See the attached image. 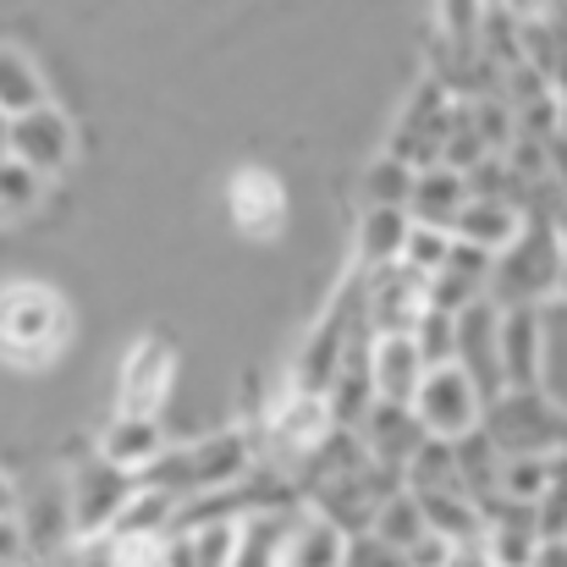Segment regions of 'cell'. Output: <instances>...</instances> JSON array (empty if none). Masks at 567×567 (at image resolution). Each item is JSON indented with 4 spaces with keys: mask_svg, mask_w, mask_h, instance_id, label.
I'll use <instances>...</instances> for the list:
<instances>
[{
    "mask_svg": "<svg viewBox=\"0 0 567 567\" xmlns=\"http://www.w3.org/2000/svg\"><path fill=\"white\" fill-rule=\"evenodd\" d=\"M22 557H28L22 518H0V567H22Z\"/></svg>",
    "mask_w": 567,
    "mask_h": 567,
    "instance_id": "obj_33",
    "label": "cell"
},
{
    "mask_svg": "<svg viewBox=\"0 0 567 567\" xmlns=\"http://www.w3.org/2000/svg\"><path fill=\"white\" fill-rule=\"evenodd\" d=\"M563 209H529L524 237L507 254H496L491 303L502 315L507 309H540L551 292H563Z\"/></svg>",
    "mask_w": 567,
    "mask_h": 567,
    "instance_id": "obj_1",
    "label": "cell"
},
{
    "mask_svg": "<svg viewBox=\"0 0 567 567\" xmlns=\"http://www.w3.org/2000/svg\"><path fill=\"white\" fill-rule=\"evenodd\" d=\"M359 435H364L370 457H375L385 474H396V480H408L413 457L430 446V430L419 424V413L413 408H391V402H375V413L364 419Z\"/></svg>",
    "mask_w": 567,
    "mask_h": 567,
    "instance_id": "obj_14",
    "label": "cell"
},
{
    "mask_svg": "<svg viewBox=\"0 0 567 567\" xmlns=\"http://www.w3.org/2000/svg\"><path fill=\"white\" fill-rule=\"evenodd\" d=\"M524 226H529V209L524 204H502V198H474L468 209H463V220H457V243H468V248H480V254H507L518 237H524Z\"/></svg>",
    "mask_w": 567,
    "mask_h": 567,
    "instance_id": "obj_18",
    "label": "cell"
},
{
    "mask_svg": "<svg viewBox=\"0 0 567 567\" xmlns=\"http://www.w3.org/2000/svg\"><path fill=\"white\" fill-rule=\"evenodd\" d=\"M72 342V309L61 292L39 281L0 287V364L11 370H44Z\"/></svg>",
    "mask_w": 567,
    "mask_h": 567,
    "instance_id": "obj_3",
    "label": "cell"
},
{
    "mask_svg": "<svg viewBox=\"0 0 567 567\" xmlns=\"http://www.w3.org/2000/svg\"><path fill=\"white\" fill-rule=\"evenodd\" d=\"M563 292H567V209H563Z\"/></svg>",
    "mask_w": 567,
    "mask_h": 567,
    "instance_id": "obj_36",
    "label": "cell"
},
{
    "mask_svg": "<svg viewBox=\"0 0 567 567\" xmlns=\"http://www.w3.org/2000/svg\"><path fill=\"white\" fill-rule=\"evenodd\" d=\"M22 513V496H17V485L0 474V518H17Z\"/></svg>",
    "mask_w": 567,
    "mask_h": 567,
    "instance_id": "obj_34",
    "label": "cell"
},
{
    "mask_svg": "<svg viewBox=\"0 0 567 567\" xmlns=\"http://www.w3.org/2000/svg\"><path fill=\"white\" fill-rule=\"evenodd\" d=\"M72 155H78V127H72L66 111L39 105V111H28V116L11 122V161H22V166L39 172L44 183L61 177V172L72 166Z\"/></svg>",
    "mask_w": 567,
    "mask_h": 567,
    "instance_id": "obj_9",
    "label": "cell"
},
{
    "mask_svg": "<svg viewBox=\"0 0 567 567\" xmlns=\"http://www.w3.org/2000/svg\"><path fill=\"white\" fill-rule=\"evenodd\" d=\"M11 161V122H0V166Z\"/></svg>",
    "mask_w": 567,
    "mask_h": 567,
    "instance_id": "obj_35",
    "label": "cell"
},
{
    "mask_svg": "<svg viewBox=\"0 0 567 567\" xmlns=\"http://www.w3.org/2000/svg\"><path fill=\"white\" fill-rule=\"evenodd\" d=\"M413 342H419V353H424V364H430V370L457 364V315L430 309V315H424V326L413 331Z\"/></svg>",
    "mask_w": 567,
    "mask_h": 567,
    "instance_id": "obj_30",
    "label": "cell"
},
{
    "mask_svg": "<svg viewBox=\"0 0 567 567\" xmlns=\"http://www.w3.org/2000/svg\"><path fill=\"white\" fill-rule=\"evenodd\" d=\"M370 370H375V396L391 408H413L419 402V385L430 375L424 353L413 337H375V353H370Z\"/></svg>",
    "mask_w": 567,
    "mask_h": 567,
    "instance_id": "obj_16",
    "label": "cell"
},
{
    "mask_svg": "<svg viewBox=\"0 0 567 567\" xmlns=\"http://www.w3.org/2000/svg\"><path fill=\"white\" fill-rule=\"evenodd\" d=\"M452 111H457V100H452L435 78H424V83H419V94L408 100V111H402V122H396V133H391L385 155H391V161H402L408 172H435V166H441V155H446Z\"/></svg>",
    "mask_w": 567,
    "mask_h": 567,
    "instance_id": "obj_7",
    "label": "cell"
},
{
    "mask_svg": "<svg viewBox=\"0 0 567 567\" xmlns=\"http://www.w3.org/2000/svg\"><path fill=\"white\" fill-rule=\"evenodd\" d=\"M39 198H44V177L39 172H28L22 161H6L0 166V209L6 215H28Z\"/></svg>",
    "mask_w": 567,
    "mask_h": 567,
    "instance_id": "obj_31",
    "label": "cell"
},
{
    "mask_svg": "<svg viewBox=\"0 0 567 567\" xmlns=\"http://www.w3.org/2000/svg\"><path fill=\"white\" fill-rule=\"evenodd\" d=\"M468 204H474L468 177H463V172H452V166H435V172H419V188H413L408 215H413L419 226L457 231V220H463V209H468Z\"/></svg>",
    "mask_w": 567,
    "mask_h": 567,
    "instance_id": "obj_20",
    "label": "cell"
},
{
    "mask_svg": "<svg viewBox=\"0 0 567 567\" xmlns=\"http://www.w3.org/2000/svg\"><path fill=\"white\" fill-rule=\"evenodd\" d=\"M243 524H198L166 540V567H231Z\"/></svg>",
    "mask_w": 567,
    "mask_h": 567,
    "instance_id": "obj_23",
    "label": "cell"
},
{
    "mask_svg": "<svg viewBox=\"0 0 567 567\" xmlns=\"http://www.w3.org/2000/svg\"><path fill=\"white\" fill-rule=\"evenodd\" d=\"M348 563V535L331 529L326 518L303 513L298 535H292V551H287V567H342Z\"/></svg>",
    "mask_w": 567,
    "mask_h": 567,
    "instance_id": "obj_27",
    "label": "cell"
},
{
    "mask_svg": "<svg viewBox=\"0 0 567 567\" xmlns=\"http://www.w3.org/2000/svg\"><path fill=\"white\" fill-rule=\"evenodd\" d=\"M485 408H491V402L480 396V385L463 375L457 364L430 370L424 385H419V402H413V413H419V424L430 430V441H446V446L480 435V430H485Z\"/></svg>",
    "mask_w": 567,
    "mask_h": 567,
    "instance_id": "obj_6",
    "label": "cell"
},
{
    "mask_svg": "<svg viewBox=\"0 0 567 567\" xmlns=\"http://www.w3.org/2000/svg\"><path fill=\"white\" fill-rule=\"evenodd\" d=\"M342 424H337V413H331V396H303V391H292L281 408H270V446L298 468L309 452H320L331 435H337Z\"/></svg>",
    "mask_w": 567,
    "mask_h": 567,
    "instance_id": "obj_13",
    "label": "cell"
},
{
    "mask_svg": "<svg viewBox=\"0 0 567 567\" xmlns=\"http://www.w3.org/2000/svg\"><path fill=\"white\" fill-rule=\"evenodd\" d=\"M413 188H419V172H408V166L391 161V155L370 161L364 177H359L364 209H408V204H413Z\"/></svg>",
    "mask_w": 567,
    "mask_h": 567,
    "instance_id": "obj_25",
    "label": "cell"
},
{
    "mask_svg": "<svg viewBox=\"0 0 567 567\" xmlns=\"http://www.w3.org/2000/svg\"><path fill=\"white\" fill-rule=\"evenodd\" d=\"M491 161V144H485V133H480V116H474V100H457V111H452V133H446V155H441V166H452V172H463V177H474L480 166Z\"/></svg>",
    "mask_w": 567,
    "mask_h": 567,
    "instance_id": "obj_28",
    "label": "cell"
},
{
    "mask_svg": "<svg viewBox=\"0 0 567 567\" xmlns=\"http://www.w3.org/2000/svg\"><path fill=\"white\" fill-rule=\"evenodd\" d=\"M452 254H457V237H452V231H435V226H419V220H413V231H408V254H402V265H408L413 276L435 281V276L452 265Z\"/></svg>",
    "mask_w": 567,
    "mask_h": 567,
    "instance_id": "obj_29",
    "label": "cell"
},
{
    "mask_svg": "<svg viewBox=\"0 0 567 567\" xmlns=\"http://www.w3.org/2000/svg\"><path fill=\"white\" fill-rule=\"evenodd\" d=\"M22 535H28V551H39V557H50V551H61L66 540H78V518H72V491L66 485H55V480H44L39 485V496L33 502H22Z\"/></svg>",
    "mask_w": 567,
    "mask_h": 567,
    "instance_id": "obj_19",
    "label": "cell"
},
{
    "mask_svg": "<svg viewBox=\"0 0 567 567\" xmlns=\"http://www.w3.org/2000/svg\"><path fill=\"white\" fill-rule=\"evenodd\" d=\"M408 231H413V215L408 209H364L359 215V231H353V265L370 270V276L402 265Z\"/></svg>",
    "mask_w": 567,
    "mask_h": 567,
    "instance_id": "obj_21",
    "label": "cell"
},
{
    "mask_svg": "<svg viewBox=\"0 0 567 567\" xmlns=\"http://www.w3.org/2000/svg\"><path fill=\"white\" fill-rule=\"evenodd\" d=\"M259 468V446L248 430H220V435H204L193 446L166 452L138 485H155V491H172L183 502L198 496H220V491H237L243 480H254Z\"/></svg>",
    "mask_w": 567,
    "mask_h": 567,
    "instance_id": "obj_2",
    "label": "cell"
},
{
    "mask_svg": "<svg viewBox=\"0 0 567 567\" xmlns=\"http://www.w3.org/2000/svg\"><path fill=\"white\" fill-rule=\"evenodd\" d=\"M298 524H303V513H254V518H243L231 567H287Z\"/></svg>",
    "mask_w": 567,
    "mask_h": 567,
    "instance_id": "obj_22",
    "label": "cell"
},
{
    "mask_svg": "<svg viewBox=\"0 0 567 567\" xmlns=\"http://www.w3.org/2000/svg\"><path fill=\"white\" fill-rule=\"evenodd\" d=\"M226 215L254 243L276 237L287 226V188H281V177L265 172V166H237L231 183H226Z\"/></svg>",
    "mask_w": 567,
    "mask_h": 567,
    "instance_id": "obj_11",
    "label": "cell"
},
{
    "mask_svg": "<svg viewBox=\"0 0 567 567\" xmlns=\"http://www.w3.org/2000/svg\"><path fill=\"white\" fill-rule=\"evenodd\" d=\"M39 105H50L39 66H33L17 44H0V116L17 122V116H28V111H39Z\"/></svg>",
    "mask_w": 567,
    "mask_h": 567,
    "instance_id": "obj_24",
    "label": "cell"
},
{
    "mask_svg": "<svg viewBox=\"0 0 567 567\" xmlns=\"http://www.w3.org/2000/svg\"><path fill=\"white\" fill-rule=\"evenodd\" d=\"M370 535H375V540H385L391 551H402V557H408V551L430 535V518H424L419 496H413V491H396V496H391V502L375 513V529H370Z\"/></svg>",
    "mask_w": 567,
    "mask_h": 567,
    "instance_id": "obj_26",
    "label": "cell"
},
{
    "mask_svg": "<svg viewBox=\"0 0 567 567\" xmlns=\"http://www.w3.org/2000/svg\"><path fill=\"white\" fill-rule=\"evenodd\" d=\"M66 491H72L78 540L89 546V540L116 535V524H122L127 502L138 496V480H133V474H122V468H111L100 452H83V457H72V468H66Z\"/></svg>",
    "mask_w": 567,
    "mask_h": 567,
    "instance_id": "obj_5",
    "label": "cell"
},
{
    "mask_svg": "<svg viewBox=\"0 0 567 567\" xmlns=\"http://www.w3.org/2000/svg\"><path fill=\"white\" fill-rule=\"evenodd\" d=\"M94 452H100L111 468H122V474L144 480V474H150L172 446H166V424H161V419H127V413H116V419L100 430Z\"/></svg>",
    "mask_w": 567,
    "mask_h": 567,
    "instance_id": "obj_15",
    "label": "cell"
},
{
    "mask_svg": "<svg viewBox=\"0 0 567 567\" xmlns=\"http://www.w3.org/2000/svg\"><path fill=\"white\" fill-rule=\"evenodd\" d=\"M540 359H546L540 309H507V315H502V370H507V391H540Z\"/></svg>",
    "mask_w": 567,
    "mask_h": 567,
    "instance_id": "obj_17",
    "label": "cell"
},
{
    "mask_svg": "<svg viewBox=\"0 0 567 567\" xmlns=\"http://www.w3.org/2000/svg\"><path fill=\"white\" fill-rule=\"evenodd\" d=\"M0 122H6V116H0Z\"/></svg>",
    "mask_w": 567,
    "mask_h": 567,
    "instance_id": "obj_38",
    "label": "cell"
},
{
    "mask_svg": "<svg viewBox=\"0 0 567 567\" xmlns=\"http://www.w3.org/2000/svg\"><path fill=\"white\" fill-rule=\"evenodd\" d=\"M457 370L480 385L485 402L507 396V370H502V309L496 303H474L468 315H457Z\"/></svg>",
    "mask_w": 567,
    "mask_h": 567,
    "instance_id": "obj_10",
    "label": "cell"
},
{
    "mask_svg": "<svg viewBox=\"0 0 567 567\" xmlns=\"http://www.w3.org/2000/svg\"><path fill=\"white\" fill-rule=\"evenodd\" d=\"M342 567H408V557L391 551V546L375 540V535H359V540H348V563Z\"/></svg>",
    "mask_w": 567,
    "mask_h": 567,
    "instance_id": "obj_32",
    "label": "cell"
},
{
    "mask_svg": "<svg viewBox=\"0 0 567 567\" xmlns=\"http://www.w3.org/2000/svg\"><path fill=\"white\" fill-rule=\"evenodd\" d=\"M0 220H6V209H0Z\"/></svg>",
    "mask_w": 567,
    "mask_h": 567,
    "instance_id": "obj_37",
    "label": "cell"
},
{
    "mask_svg": "<svg viewBox=\"0 0 567 567\" xmlns=\"http://www.w3.org/2000/svg\"><path fill=\"white\" fill-rule=\"evenodd\" d=\"M172 380H177V353L166 337H144L133 342V353L122 359V385H116V402L127 419H161L166 396H172Z\"/></svg>",
    "mask_w": 567,
    "mask_h": 567,
    "instance_id": "obj_8",
    "label": "cell"
},
{
    "mask_svg": "<svg viewBox=\"0 0 567 567\" xmlns=\"http://www.w3.org/2000/svg\"><path fill=\"white\" fill-rule=\"evenodd\" d=\"M485 435L502 457H567V413L546 391H507L491 402Z\"/></svg>",
    "mask_w": 567,
    "mask_h": 567,
    "instance_id": "obj_4",
    "label": "cell"
},
{
    "mask_svg": "<svg viewBox=\"0 0 567 567\" xmlns=\"http://www.w3.org/2000/svg\"><path fill=\"white\" fill-rule=\"evenodd\" d=\"M430 281L413 276L408 265H391L370 276V331L375 337H413L430 315Z\"/></svg>",
    "mask_w": 567,
    "mask_h": 567,
    "instance_id": "obj_12",
    "label": "cell"
}]
</instances>
